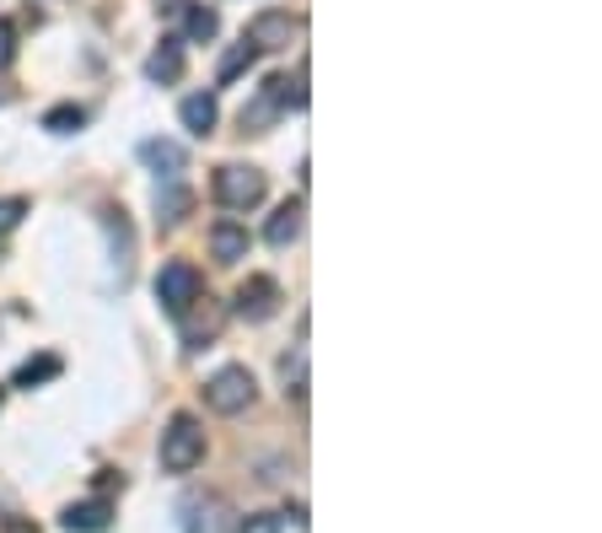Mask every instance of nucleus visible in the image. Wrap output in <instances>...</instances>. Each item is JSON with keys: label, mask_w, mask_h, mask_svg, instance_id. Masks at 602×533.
I'll use <instances>...</instances> for the list:
<instances>
[{"label": "nucleus", "mask_w": 602, "mask_h": 533, "mask_svg": "<svg viewBox=\"0 0 602 533\" xmlns=\"http://www.w3.org/2000/svg\"><path fill=\"white\" fill-rule=\"evenodd\" d=\"M81 124H86L81 108H54V114H43V129H54V135H71V129H81Z\"/></svg>", "instance_id": "nucleus-17"}, {"label": "nucleus", "mask_w": 602, "mask_h": 533, "mask_svg": "<svg viewBox=\"0 0 602 533\" xmlns=\"http://www.w3.org/2000/svg\"><path fill=\"white\" fill-rule=\"evenodd\" d=\"M189 533H226V506H221V501H204V506H194Z\"/></svg>", "instance_id": "nucleus-15"}, {"label": "nucleus", "mask_w": 602, "mask_h": 533, "mask_svg": "<svg viewBox=\"0 0 602 533\" xmlns=\"http://www.w3.org/2000/svg\"><path fill=\"white\" fill-rule=\"evenodd\" d=\"M281 529H285L281 512H253V518H242L237 533H281Z\"/></svg>", "instance_id": "nucleus-18"}, {"label": "nucleus", "mask_w": 602, "mask_h": 533, "mask_svg": "<svg viewBox=\"0 0 602 533\" xmlns=\"http://www.w3.org/2000/svg\"><path fill=\"white\" fill-rule=\"evenodd\" d=\"M140 157H146V167H157V173L172 178V173L183 167V146H172V140H146V146H140Z\"/></svg>", "instance_id": "nucleus-12"}, {"label": "nucleus", "mask_w": 602, "mask_h": 533, "mask_svg": "<svg viewBox=\"0 0 602 533\" xmlns=\"http://www.w3.org/2000/svg\"><path fill=\"white\" fill-rule=\"evenodd\" d=\"M215 97H204V92H194V97H183V124L194 129V135H210L215 129Z\"/></svg>", "instance_id": "nucleus-11"}, {"label": "nucleus", "mask_w": 602, "mask_h": 533, "mask_svg": "<svg viewBox=\"0 0 602 533\" xmlns=\"http://www.w3.org/2000/svg\"><path fill=\"white\" fill-rule=\"evenodd\" d=\"M264 238L275 248H285V243H296L302 238V200H285L275 216H270V227H264Z\"/></svg>", "instance_id": "nucleus-10"}, {"label": "nucleus", "mask_w": 602, "mask_h": 533, "mask_svg": "<svg viewBox=\"0 0 602 533\" xmlns=\"http://www.w3.org/2000/svg\"><path fill=\"white\" fill-rule=\"evenodd\" d=\"M232 307H237L247 324H264V318H275V307H281V286H275L270 275H247L237 286V302H232Z\"/></svg>", "instance_id": "nucleus-5"}, {"label": "nucleus", "mask_w": 602, "mask_h": 533, "mask_svg": "<svg viewBox=\"0 0 602 533\" xmlns=\"http://www.w3.org/2000/svg\"><path fill=\"white\" fill-rule=\"evenodd\" d=\"M28 216V200H0V232H11Z\"/></svg>", "instance_id": "nucleus-21"}, {"label": "nucleus", "mask_w": 602, "mask_h": 533, "mask_svg": "<svg viewBox=\"0 0 602 533\" xmlns=\"http://www.w3.org/2000/svg\"><path fill=\"white\" fill-rule=\"evenodd\" d=\"M215 328H221V313H204V318H194V324L183 328V334H189V345H200V339H210Z\"/></svg>", "instance_id": "nucleus-20"}, {"label": "nucleus", "mask_w": 602, "mask_h": 533, "mask_svg": "<svg viewBox=\"0 0 602 533\" xmlns=\"http://www.w3.org/2000/svg\"><path fill=\"white\" fill-rule=\"evenodd\" d=\"M215 200L226 210H253L264 200V173H258V167H242V163H226L215 173Z\"/></svg>", "instance_id": "nucleus-3"}, {"label": "nucleus", "mask_w": 602, "mask_h": 533, "mask_svg": "<svg viewBox=\"0 0 602 533\" xmlns=\"http://www.w3.org/2000/svg\"><path fill=\"white\" fill-rule=\"evenodd\" d=\"M204 405L215 415H237L253 405V372L247 367H221L204 383Z\"/></svg>", "instance_id": "nucleus-4"}, {"label": "nucleus", "mask_w": 602, "mask_h": 533, "mask_svg": "<svg viewBox=\"0 0 602 533\" xmlns=\"http://www.w3.org/2000/svg\"><path fill=\"white\" fill-rule=\"evenodd\" d=\"M11 54H17V28H11V22L0 17V71L11 65Z\"/></svg>", "instance_id": "nucleus-22"}, {"label": "nucleus", "mask_w": 602, "mask_h": 533, "mask_svg": "<svg viewBox=\"0 0 602 533\" xmlns=\"http://www.w3.org/2000/svg\"><path fill=\"white\" fill-rule=\"evenodd\" d=\"M189 206H194V200H189V189H172L167 200H157L161 221H178V216H183V210H189Z\"/></svg>", "instance_id": "nucleus-19"}, {"label": "nucleus", "mask_w": 602, "mask_h": 533, "mask_svg": "<svg viewBox=\"0 0 602 533\" xmlns=\"http://www.w3.org/2000/svg\"><path fill=\"white\" fill-rule=\"evenodd\" d=\"M200 291H204V275L189 264V259H172V264H161V275H157V302L172 313V318H183L194 302H200Z\"/></svg>", "instance_id": "nucleus-2"}, {"label": "nucleus", "mask_w": 602, "mask_h": 533, "mask_svg": "<svg viewBox=\"0 0 602 533\" xmlns=\"http://www.w3.org/2000/svg\"><path fill=\"white\" fill-rule=\"evenodd\" d=\"M108 523H114V506H108V501H76V506H65V518H60L65 533H108Z\"/></svg>", "instance_id": "nucleus-7"}, {"label": "nucleus", "mask_w": 602, "mask_h": 533, "mask_svg": "<svg viewBox=\"0 0 602 533\" xmlns=\"http://www.w3.org/2000/svg\"><path fill=\"white\" fill-rule=\"evenodd\" d=\"M210 253H215L221 264L247 259V232H242L237 221H215V227H210Z\"/></svg>", "instance_id": "nucleus-8"}, {"label": "nucleus", "mask_w": 602, "mask_h": 533, "mask_svg": "<svg viewBox=\"0 0 602 533\" xmlns=\"http://www.w3.org/2000/svg\"><path fill=\"white\" fill-rule=\"evenodd\" d=\"M204 463V431L194 415H172V426L161 431V469L167 474H189Z\"/></svg>", "instance_id": "nucleus-1"}, {"label": "nucleus", "mask_w": 602, "mask_h": 533, "mask_svg": "<svg viewBox=\"0 0 602 533\" xmlns=\"http://www.w3.org/2000/svg\"><path fill=\"white\" fill-rule=\"evenodd\" d=\"M253 60H258V49L242 39V43H232V54L221 60V71H215V76H221V82H237V76L247 71V65H253Z\"/></svg>", "instance_id": "nucleus-16"}, {"label": "nucleus", "mask_w": 602, "mask_h": 533, "mask_svg": "<svg viewBox=\"0 0 602 533\" xmlns=\"http://www.w3.org/2000/svg\"><path fill=\"white\" fill-rule=\"evenodd\" d=\"M296 33H302V22H296L291 11H258V17L247 22V33H242V39L253 43V49H285Z\"/></svg>", "instance_id": "nucleus-6"}, {"label": "nucleus", "mask_w": 602, "mask_h": 533, "mask_svg": "<svg viewBox=\"0 0 602 533\" xmlns=\"http://www.w3.org/2000/svg\"><path fill=\"white\" fill-rule=\"evenodd\" d=\"M178 11H183V17H189V39H215V33H221V17H215V11H210V6H178Z\"/></svg>", "instance_id": "nucleus-13"}, {"label": "nucleus", "mask_w": 602, "mask_h": 533, "mask_svg": "<svg viewBox=\"0 0 602 533\" xmlns=\"http://www.w3.org/2000/svg\"><path fill=\"white\" fill-rule=\"evenodd\" d=\"M49 377H60V356H33V362L17 367V388H33V383H49Z\"/></svg>", "instance_id": "nucleus-14"}, {"label": "nucleus", "mask_w": 602, "mask_h": 533, "mask_svg": "<svg viewBox=\"0 0 602 533\" xmlns=\"http://www.w3.org/2000/svg\"><path fill=\"white\" fill-rule=\"evenodd\" d=\"M146 76H151V82H161V86L178 82V76H183V43H178V39H161V49L146 60Z\"/></svg>", "instance_id": "nucleus-9"}]
</instances>
